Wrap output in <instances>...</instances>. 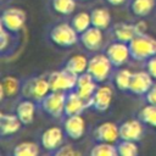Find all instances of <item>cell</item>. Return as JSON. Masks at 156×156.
I'll return each instance as SVG.
<instances>
[{
    "label": "cell",
    "mask_w": 156,
    "mask_h": 156,
    "mask_svg": "<svg viewBox=\"0 0 156 156\" xmlns=\"http://www.w3.org/2000/svg\"><path fill=\"white\" fill-rule=\"evenodd\" d=\"M130 58L136 62H145L154 55H156V39L149 35L146 32L136 34L129 43Z\"/></svg>",
    "instance_id": "7a4b0ae2"
},
{
    "label": "cell",
    "mask_w": 156,
    "mask_h": 156,
    "mask_svg": "<svg viewBox=\"0 0 156 156\" xmlns=\"http://www.w3.org/2000/svg\"><path fill=\"white\" fill-rule=\"evenodd\" d=\"M132 74H133V72L130 69L124 68V67H117L113 69L110 82L113 85V88H116L118 91L127 94L128 89H129Z\"/></svg>",
    "instance_id": "cb8c5ba5"
},
{
    "label": "cell",
    "mask_w": 156,
    "mask_h": 156,
    "mask_svg": "<svg viewBox=\"0 0 156 156\" xmlns=\"http://www.w3.org/2000/svg\"><path fill=\"white\" fill-rule=\"evenodd\" d=\"M20 45V34H15L0 26V54L1 57H11Z\"/></svg>",
    "instance_id": "44dd1931"
},
{
    "label": "cell",
    "mask_w": 156,
    "mask_h": 156,
    "mask_svg": "<svg viewBox=\"0 0 156 156\" xmlns=\"http://www.w3.org/2000/svg\"><path fill=\"white\" fill-rule=\"evenodd\" d=\"M104 52L106 54V56L108 57V60L111 61V63L113 65L115 68L123 67L130 58L128 44L122 43V41H117V40H112L105 48Z\"/></svg>",
    "instance_id": "30bf717a"
},
{
    "label": "cell",
    "mask_w": 156,
    "mask_h": 156,
    "mask_svg": "<svg viewBox=\"0 0 156 156\" xmlns=\"http://www.w3.org/2000/svg\"><path fill=\"white\" fill-rule=\"evenodd\" d=\"M65 101L66 93L50 90L38 104V108L51 118L62 119L65 116Z\"/></svg>",
    "instance_id": "5b68a950"
},
{
    "label": "cell",
    "mask_w": 156,
    "mask_h": 156,
    "mask_svg": "<svg viewBox=\"0 0 156 156\" xmlns=\"http://www.w3.org/2000/svg\"><path fill=\"white\" fill-rule=\"evenodd\" d=\"M144 67H145V71H147L149 74L156 80V55L146 60L144 62Z\"/></svg>",
    "instance_id": "836d02e7"
},
{
    "label": "cell",
    "mask_w": 156,
    "mask_h": 156,
    "mask_svg": "<svg viewBox=\"0 0 156 156\" xmlns=\"http://www.w3.org/2000/svg\"><path fill=\"white\" fill-rule=\"evenodd\" d=\"M23 128V123L16 116V113H6L1 111L0 113V136L1 139H9L16 135Z\"/></svg>",
    "instance_id": "ac0fdd59"
},
{
    "label": "cell",
    "mask_w": 156,
    "mask_h": 156,
    "mask_svg": "<svg viewBox=\"0 0 156 156\" xmlns=\"http://www.w3.org/2000/svg\"><path fill=\"white\" fill-rule=\"evenodd\" d=\"M90 156H118L116 144L112 143H94L89 150Z\"/></svg>",
    "instance_id": "4dcf8cb0"
},
{
    "label": "cell",
    "mask_w": 156,
    "mask_h": 156,
    "mask_svg": "<svg viewBox=\"0 0 156 156\" xmlns=\"http://www.w3.org/2000/svg\"><path fill=\"white\" fill-rule=\"evenodd\" d=\"M77 155H82V154L77 149H74V146L71 144H63L51 154V156H77Z\"/></svg>",
    "instance_id": "d6a6232c"
},
{
    "label": "cell",
    "mask_w": 156,
    "mask_h": 156,
    "mask_svg": "<svg viewBox=\"0 0 156 156\" xmlns=\"http://www.w3.org/2000/svg\"><path fill=\"white\" fill-rule=\"evenodd\" d=\"M128 12L136 18H145L152 13L156 7V0H127Z\"/></svg>",
    "instance_id": "603a6c76"
},
{
    "label": "cell",
    "mask_w": 156,
    "mask_h": 156,
    "mask_svg": "<svg viewBox=\"0 0 156 156\" xmlns=\"http://www.w3.org/2000/svg\"><path fill=\"white\" fill-rule=\"evenodd\" d=\"M71 26L73 27V29L78 33L82 34L83 32H85L89 27H91V18H90V12L87 11H80L77 12L76 15H73L69 20Z\"/></svg>",
    "instance_id": "4316f807"
},
{
    "label": "cell",
    "mask_w": 156,
    "mask_h": 156,
    "mask_svg": "<svg viewBox=\"0 0 156 156\" xmlns=\"http://www.w3.org/2000/svg\"><path fill=\"white\" fill-rule=\"evenodd\" d=\"M11 154L12 156H38L40 154V149L37 143L21 141L13 146Z\"/></svg>",
    "instance_id": "83f0119b"
},
{
    "label": "cell",
    "mask_w": 156,
    "mask_h": 156,
    "mask_svg": "<svg viewBox=\"0 0 156 156\" xmlns=\"http://www.w3.org/2000/svg\"><path fill=\"white\" fill-rule=\"evenodd\" d=\"M50 91V84L48 79V74L30 76L22 79L21 96L30 99L39 104L41 99Z\"/></svg>",
    "instance_id": "3957f363"
},
{
    "label": "cell",
    "mask_w": 156,
    "mask_h": 156,
    "mask_svg": "<svg viewBox=\"0 0 156 156\" xmlns=\"http://www.w3.org/2000/svg\"><path fill=\"white\" fill-rule=\"evenodd\" d=\"M104 32L105 30L91 26L85 32L79 34V44L89 52H98L104 46Z\"/></svg>",
    "instance_id": "9a60e30c"
},
{
    "label": "cell",
    "mask_w": 156,
    "mask_h": 156,
    "mask_svg": "<svg viewBox=\"0 0 156 156\" xmlns=\"http://www.w3.org/2000/svg\"><path fill=\"white\" fill-rule=\"evenodd\" d=\"M155 82L156 80L145 69L133 72L130 84H129V89H128L127 94L144 98L146 95V93L151 89V87L154 85Z\"/></svg>",
    "instance_id": "8fae6325"
},
{
    "label": "cell",
    "mask_w": 156,
    "mask_h": 156,
    "mask_svg": "<svg viewBox=\"0 0 156 156\" xmlns=\"http://www.w3.org/2000/svg\"><path fill=\"white\" fill-rule=\"evenodd\" d=\"M110 6H122L127 4V0H104Z\"/></svg>",
    "instance_id": "d590c367"
},
{
    "label": "cell",
    "mask_w": 156,
    "mask_h": 156,
    "mask_svg": "<svg viewBox=\"0 0 156 156\" xmlns=\"http://www.w3.org/2000/svg\"><path fill=\"white\" fill-rule=\"evenodd\" d=\"M77 0H50L51 10L60 16H71L76 10Z\"/></svg>",
    "instance_id": "f1b7e54d"
},
{
    "label": "cell",
    "mask_w": 156,
    "mask_h": 156,
    "mask_svg": "<svg viewBox=\"0 0 156 156\" xmlns=\"http://www.w3.org/2000/svg\"><path fill=\"white\" fill-rule=\"evenodd\" d=\"M87 108H89V102L83 98H80L74 90H69L66 93L65 116L82 115Z\"/></svg>",
    "instance_id": "7402d4cb"
},
{
    "label": "cell",
    "mask_w": 156,
    "mask_h": 156,
    "mask_svg": "<svg viewBox=\"0 0 156 156\" xmlns=\"http://www.w3.org/2000/svg\"><path fill=\"white\" fill-rule=\"evenodd\" d=\"M144 100H145L146 104L156 105V82L154 83V85L151 87V89L146 93V95L144 96Z\"/></svg>",
    "instance_id": "e575fe53"
},
{
    "label": "cell",
    "mask_w": 156,
    "mask_h": 156,
    "mask_svg": "<svg viewBox=\"0 0 156 156\" xmlns=\"http://www.w3.org/2000/svg\"><path fill=\"white\" fill-rule=\"evenodd\" d=\"M113 98V85L108 83L99 84L96 91L89 101V108L95 112H105L111 106Z\"/></svg>",
    "instance_id": "9c48e42d"
},
{
    "label": "cell",
    "mask_w": 156,
    "mask_h": 156,
    "mask_svg": "<svg viewBox=\"0 0 156 156\" xmlns=\"http://www.w3.org/2000/svg\"><path fill=\"white\" fill-rule=\"evenodd\" d=\"M77 77L78 76H76V74L60 67V69H56V71L48 73L50 90L63 91V93L73 90L76 87V83H77Z\"/></svg>",
    "instance_id": "ba28073f"
},
{
    "label": "cell",
    "mask_w": 156,
    "mask_h": 156,
    "mask_svg": "<svg viewBox=\"0 0 156 156\" xmlns=\"http://www.w3.org/2000/svg\"><path fill=\"white\" fill-rule=\"evenodd\" d=\"M62 129L66 134V138L71 140H79L85 134L87 123L82 115L65 116L62 118Z\"/></svg>",
    "instance_id": "7c38bea8"
},
{
    "label": "cell",
    "mask_w": 156,
    "mask_h": 156,
    "mask_svg": "<svg viewBox=\"0 0 156 156\" xmlns=\"http://www.w3.org/2000/svg\"><path fill=\"white\" fill-rule=\"evenodd\" d=\"M91 26L107 30L112 24V16L106 7H94L90 11Z\"/></svg>",
    "instance_id": "484cf974"
},
{
    "label": "cell",
    "mask_w": 156,
    "mask_h": 156,
    "mask_svg": "<svg viewBox=\"0 0 156 156\" xmlns=\"http://www.w3.org/2000/svg\"><path fill=\"white\" fill-rule=\"evenodd\" d=\"M21 88H22V79L6 76L1 79L0 83V101L4 104L5 99H16L21 96Z\"/></svg>",
    "instance_id": "d6986e66"
},
{
    "label": "cell",
    "mask_w": 156,
    "mask_h": 156,
    "mask_svg": "<svg viewBox=\"0 0 156 156\" xmlns=\"http://www.w3.org/2000/svg\"><path fill=\"white\" fill-rule=\"evenodd\" d=\"M1 1H2V2H4V1H5V0H1Z\"/></svg>",
    "instance_id": "74e56055"
},
{
    "label": "cell",
    "mask_w": 156,
    "mask_h": 156,
    "mask_svg": "<svg viewBox=\"0 0 156 156\" xmlns=\"http://www.w3.org/2000/svg\"><path fill=\"white\" fill-rule=\"evenodd\" d=\"M38 108V104L30 99L20 96V100L16 101L13 106V113L20 118V121L23 123V126H28L33 123L34 116Z\"/></svg>",
    "instance_id": "e0dca14e"
},
{
    "label": "cell",
    "mask_w": 156,
    "mask_h": 156,
    "mask_svg": "<svg viewBox=\"0 0 156 156\" xmlns=\"http://www.w3.org/2000/svg\"><path fill=\"white\" fill-rule=\"evenodd\" d=\"M98 87H99V83H96L94 80V78L88 72H84L77 77V83H76V87L73 90L80 98H83L84 100H87L89 102L90 99L93 98L94 93L96 91Z\"/></svg>",
    "instance_id": "ffe728a7"
},
{
    "label": "cell",
    "mask_w": 156,
    "mask_h": 156,
    "mask_svg": "<svg viewBox=\"0 0 156 156\" xmlns=\"http://www.w3.org/2000/svg\"><path fill=\"white\" fill-rule=\"evenodd\" d=\"M145 29H146V24L143 21H138L135 23L117 22L115 24H111V27L107 30L112 40L128 44L136 34L145 33Z\"/></svg>",
    "instance_id": "8992f818"
},
{
    "label": "cell",
    "mask_w": 156,
    "mask_h": 156,
    "mask_svg": "<svg viewBox=\"0 0 156 156\" xmlns=\"http://www.w3.org/2000/svg\"><path fill=\"white\" fill-rule=\"evenodd\" d=\"M77 1H82V2H85V1H90V0H77Z\"/></svg>",
    "instance_id": "8d00e7d4"
},
{
    "label": "cell",
    "mask_w": 156,
    "mask_h": 156,
    "mask_svg": "<svg viewBox=\"0 0 156 156\" xmlns=\"http://www.w3.org/2000/svg\"><path fill=\"white\" fill-rule=\"evenodd\" d=\"M65 138H66V134H65L62 128L50 127L40 134V139H39L40 146L49 155H51L55 150H57L61 145L65 144Z\"/></svg>",
    "instance_id": "4fadbf2b"
},
{
    "label": "cell",
    "mask_w": 156,
    "mask_h": 156,
    "mask_svg": "<svg viewBox=\"0 0 156 156\" xmlns=\"http://www.w3.org/2000/svg\"><path fill=\"white\" fill-rule=\"evenodd\" d=\"M118 156H138L139 155V145L138 141L119 139L116 143Z\"/></svg>",
    "instance_id": "1f68e13d"
},
{
    "label": "cell",
    "mask_w": 156,
    "mask_h": 156,
    "mask_svg": "<svg viewBox=\"0 0 156 156\" xmlns=\"http://www.w3.org/2000/svg\"><path fill=\"white\" fill-rule=\"evenodd\" d=\"M145 124L136 117L123 121L118 124L119 130V139L132 140V141H140L145 134Z\"/></svg>",
    "instance_id": "5bb4252c"
},
{
    "label": "cell",
    "mask_w": 156,
    "mask_h": 156,
    "mask_svg": "<svg viewBox=\"0 0 156 156\" xmlns=\"http://www.w3.org/2000/svg\"><path fill=\"white\" fill-rule=\"evenodd\" d=\"M49 40L57 48L69 49L79 43V34L73 29L69 22H57L48 29Z\"/></svg>",
    "instance_id": "6da1fadb"
},
{
    "label": "cell",
    "mask_w": 156,
    "mask_h": 156,
    "mask_svg": "<svg viewBox=\"0 0 156 156\" xmlns=\"http://www.w3.org/2000/svg\"><path fill=\"white\" fill-rule=\"evenodd\" d=\"M115 67L106 56L105 52H93L89 56L87 72L94 78V80L99 84L106 83L110 80Z\"/></svg>",
    "instance_id": "277c9868"
},
{
    "label": "cell",
    "mask_w": 156,
    "mask_h": 156,
    "mask_svg": "<svg viewBox=\"0 0 156 156\" xmlns=\"http://www.w3.org/2000/svg\"><path fill=\"white\" fill-rule=\"evenodd\" d=\"M136 117L146 126L151 128H156V105L152 104H146L143 106L138 113Z\"/></svg>",
    "instance_id": "f546056e"
},
{
    "label": "cell",
    "mask_w": 156,
    "mask_h": 156,
    "mask_svg": "<svg viewBox=\"0 0 156 156\" xmlns=\"http://www.w3.org/2000/svg\"><path fill=\"white\" fill-rule=\"evenodd\" d=\"M88 61H89V56H85L83 54H76V55L67 57L63 61V63L61 65V68H63L76 76H79V74L87 72Z\"/></svg>",
    "instance_id": "d4e9b609"
},
{
    "label": "cell",
    "mask_w": 156,
    "mask_h": 156,
    "mask_svg": "<svg viewBox=\"0 0 156 156\" xmlns=\"http://www.w3.org/2000/svg\"><path fill=\"white\" fill-rule=\"evenodd\" d=\"M94 143H112L116 144L119 140L118 124L113 122H104L98 124L93 132Z\"/></svg>",
    "instance_id": "2e32d148"
},
{
    "label": "cell",
    "mask_w": 156,
    "mask_h": 156,
    "mask_svg": "<svg viewBox=\"0 0 156 156\" xmlns=\"http://www.w3.org/2000/svg\"><path fill=\"white\" fill-rule=\"evenodd\" d=\"M27 21V13L21 7L10 6L2 10L0 17V26L11 33L20 34Z\"/></svg>",
    "instance_id": "52a82bcc"
}]
</instances>
